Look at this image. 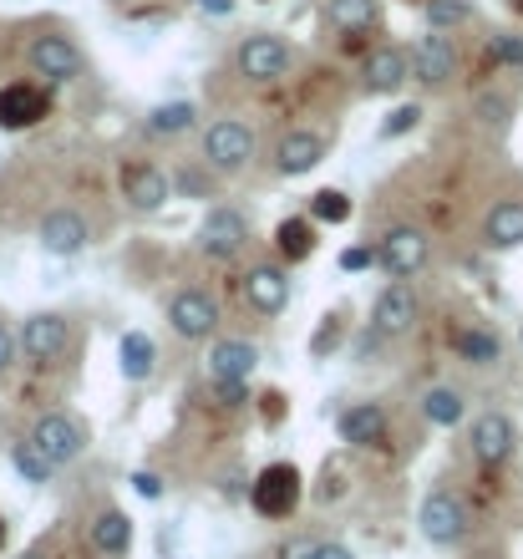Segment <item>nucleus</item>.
Wrapping results in <instances>:
<instances>
[{
  "instance_id": "nucleus-27",
  "label": "nucleus",
  "mask_w": 523,
  "mask_h": 559,
  "mask_svg": "<svg viewBox=\"0 0 523 559\" xmlns=\"http://www.w3.org/2000/svg\"><path fill=\"white\" fill-rule=\"evenodd\" d=\"M421 417L432 427H457L467 417L463 392H457V386H427V392H421Z\"/></svg>"
},
{
  "instance_id": "nucleus-5",
  "label": "nucleus",
  "mask_w": 523,
  "mask_h": 559,
  "mask_svg": "<svg viewBox=\"0 0 523 559\" xmlns=\"http://www.w3.org/2000/svg\"><path fill=\"white\" fill-rule=\"evenodd\" d=\"M31 442H36L57 468H67V463H76V457L87 453L92 432H87V423L72 413H46V417H36V427H31Z\"/></svg>"
},
{
  "instance_id": "nucleus-11",
  "label": "nucleus",
  "mask_w": 523,
  "mask_h": 559,
  "mask_svg": "<svg viewBox=\"0 0 523 559\" xmlns=\"http://www.w3.org/2000/svg\"><path fill=\"white\" fill-rule=\"evenodd\" d=\"M467 442H473V457H478L483 468H503L513 457V448H519V427H513L509 413H478Z\"/></svg>"
},
{
  "instance_id": "nucleus-7",
  "label": "nucleus",
  "mask_w": 523,
  "mask_h": 559,
  "mask_svg": "<svg viewBox=\"0 0 523 559\" xmlns=\"http://www.w3.org/2000/svg\"><path fill=\"white\" fill-rule=\"evenodd\" d=\"M168 325H174L178 341H209L218 331V300L199 285H183L168 300Z\"/></svg>"
},
{
  "instance_id": "nucleus-30",
  "label": "nucleus",
  "mask_w": 523,
  "mask_h": 559,
  "mask_svg": "<svg viewBox=\"0 0 523 559\" xmlns=\"http://www.w3.org/2000/svg\"><path fill=\"white\" fill-rule=\"evenodd\" d=\"M11 463H15V473H21L26 484H46V478L57 473V463H51V457H46L31 438H26V442H15V448H11Z\"/></svg>"
},
{
  "instance_id": "nucleus-3",
  "label": "nucleus",
  "mask_w": 523,
  "mask_h": 559,
  "mask_svg": "<svg viewBox=\"0 0 523 559\" xmlns=\"http://www.w3.org/2000/svg\"><path fill=\"white\" fill-rule=\"evenodd\" d=\"M254 147H260V138H254L249 122L218 118L204 128V168H214V174H245L249 163H254Z\"/></svg>"
},
{
  "instance_id": "nucleus-19",
  "label": "nucleus",
  "mask_w": 523,
  "mask_h": 559,
  "mask_svg": "<svg viewBox=\"0 0 523 559\" xmlns=\"http://www.w3.org/2000/svg\"><path fill=\"white\" fill-rule=\"evenodd\" d=\"M245 300L260 310V316H280V310L290 306V270L280 265V260H260V265H249Z\"/></svg>"
},
{
  "instance_id": "nucleus-34",
  "label": "nucleus",
  "mask_w": 523,
  "mask_h": 559,
  "mask_svg": "<svg viewBox=\"0 0 523 559\" xmlns=\"http://www.w3.org/2000/svg\"><path fill=\"white\" fill-rule=\"evenodd\" d=\"M513 118V103L503 97V92H483L478 97V122H488V128H509Z\"/></svg>"
},
{
  "instance_id": "nucleus-24",
  "label": "nucleus",
  "mask_w": 523,
  "mask_h": 559,
  "mask_svg": "<svg viewBox=\"0 0 523 559\" xmlns=\"http://www.w3.org/2000/svg\"><path fill=\"white\" fill-rule=\"evenodd\" d=\"M117 367H122V377H128V382H147V377L158 371V346H153V336L128 331V336L117 341Z\"/></svg>"
},
{
  "instance_id": "nucleus-45",
  "label": "nucleus",
  "mask_w": 523,
  "mask_h": 559,
  "mask_svg": "<svg viewBox=\"0 0 523 559\" xmlns=\"http://www.w3.org/2000/svg\"><path fill=\"white\" fill-rule=\"evenodd\" d=\"M519 346H523V336H519Z\"/></svg>"
},
{
  "instance_id": "nucleus-44",
  "label": "nucleus",
  "mask_w": 523,
  "mask_h": 559,
  "mask_svg": "<svg viewBox=\"0 0 523 559\" xmlns=\"http://www.w3.org/2000/svg\"><path fill=\"white\" fill-rule=\"evenodd\" d=\"M407 5H427V0H407Z\"/></svg>"
},
{
  "instance_id": "nucleus-26",
  "label": "nucleus",
  "mask_w": 523,
  "mask_h": 559,
  "mask_svg": "<svg viewBox=\"0 0 523 559\" xmlns=\"http://www.w3.org/2000/svg\"><path fill=\"white\" fill-rule=\"evenodd\" d=\"M452 346H457V356H463L467 367H494L498 356H503V341H498L488 325H463V331L452 336Z\"/></svg>"
},
{
  "instance_id": "nucleus-17",
  "label": "nucleus",
  "mask_w": 523,
  "mask_h": 559,
  "mask_svg": "<svg viewBox=\"0 0 523 559\" xmlns=\"http://www.w3.org/2000/svg\"><path fill=\"white\" fill-rule=\"evenodd\" d=\"M122 199L132 214H158L174 199V178L163 174L158 163H128L122 168Z\"/></svg>"
},
{
  "instance_id": "nucleus-33",
  "label": "nucleus",
  "mask_w": 523,
  "mask_h": 559,
  "mask_svg": "<svg viewBox=\"0 0 523 559\" xmlns=\"http://www.w3.org/2000/svg\"><path fill=\"white\" fill-rule=\"evenodd\" d=\"M488 61H494V67H523V36L519 31H498L494 41H488Z\"/></svg>"
},
{
  "instance_id": "nucleus-39",
  "label": "nucleus",
  "mask_w": 523,
  "mask_h": 559,
  "mask_svg": "<svg viewBox=\"0 0 523 559\" xmlns=\"http://www.w3.org/2000/svg\"><path fill=\"white\" fill-rule=\"evenodd\" d=\"M193 5H199V11H204V15H214V21H229V15H234V5H239V0H193Z\"/></svg>"
},
{
  "instance_id": "nucleus-4",
  "label": "nucleus",
  "mask_w": 523,
  "mask_h": 559,
  "mask_svg": "<svg viewBox=\"0 0 523 559\" xmlns=\"http://www.w3.org/2000/svg\"><path fill=\"white\" fill-rule=\"evenodd\" d=\"M417 524H421V539L437 549H452L467 539V503L452 493V488H432L417 509Z\"/></svg>"
},
{
  "instance_id": "nucleus-2",
  "label": "nucleus",
  "mask_w": 523,
  "mask_h": 559,
  "mask_svg": "<svg viewBox=\"0 0 523 559\" xmlns=\"http://www.w3.org/2000/svg\"><path fill=\"white\" fill-rule=\"evenodd\" d=\"M26 67L31 76H41L46 87H67L76 76L87 72V57H82V46L72 36H61V31H41V36H31L26 46Z\"/></svg>"
},
{
  "instance_id": "nucleus-41",
  "label": "nucleus",
  "mask_w": 523,
  "mask_h": 559,
  "mask_svg": "<svg viewBox=\"0 0 523 559\" xmlns=\"http://www.w3.org/2000/svg\"><path fill=\"white\" fill-rule=\"evenodd\" d=\"M316 559H356V555H350L346 545H320V549H316Z\"/></svg>"
},
{
  "instance_id": "nucleus-40",
  "label": "nucleus",
  "mask_w": 523,
  "mask_h": 559,
  "mask_svg": "<svg viewBox=\"0 0 523 559\" xmlns=\"http://www.w3.org/2000/svg\"><path fill=\"white\" fill-rule=\"evenodd\" d=\"M15 352H21V341H15L11 331L0 325V367H11V361H15Z\"/></svg>"
},
{
  "instance_id": "nucleus-22",
  "label": "nucleus",
  "mask_w": 523,
  "mask_h": 559,
  "mask_svg": "<svg viewBox=\"0 0 523 559\" xmlns=\"http://www.w3.org/2000/svg\"><path fill=\"white\" fill-rule=\"evenodd\" d=\"M335 432H341V442H350V448H371V442H381V432H387L381 402H356V407H346V413L335 417Z\"/></svg>"
},
{
  "instance_id": "nucleus-12",
  "label": "nucleus",
  "mask_w": 523,
  "mask_h": 559,
  "mask_svg": "<svg viewBox=\"0 0 523 559\" xmlns=\"http://www.w3.org/2000/svg\"><path fill=\"white\" fill-rule=\"evenodd\" d=\"M412 61V76H417L421 87H448L452 76H457V46L442 36V31H427V36H417L407 51Z\"/></svg>"
},
{
  "instance_id": "nucleus-31",
  "label": "nucleus",
  "mask_w": 523,
  "mask_h": 559,
  "mask_svg": "<svg viewBox=\"0 0 523 559\" xmlns=\"http://www.w3.org/2000/svg\"><path fill=\"white\" fill-rule=\"evenodd\" d=\"M421 15H427V31H442V36H448V31H457L463 21H473V5H467V0H427Z\"/></svg>"
},
{
  "instance_id": "nucleus-43",
  "label": "nucleus",
  "mask_w": 523,
  "mask_h": 559,
  "mask_svg": "<svg viewBox=\"0 0 523 559\" xmlns=\"http://www.w3.org/2000/svg\"><path fill=\"white\" fill-rule=\"evenodd\" d=\"M509 5H513V11H519V15H523V0H509Z\"/></svg>"
},
{
  "instance_id": "nucleus-8",
  "label": "nucleus",
  "mask_w": 523,
  "mask_h": 559,
  "mask_svg": "<svg viewBox=\"0 0 523 559\" xmlns=\"http://www.w3.org/2000/svg\"><path fill=\"white\" fill-rule=\"evenodd\" d=\"M15 341H21V356H26V361H41L46 367V361L67 356V346H72V325H67V316H57V310H36V316L21 321Z\"/></svg>"
},
{
  "instance_id": "nucleus-29",
  "label": "nucleus",
  "mask_w": 523,
  "mask_h": 559,
  "mask_svg": "<svg viewBox=\"0 0 523 559\" xmlns=\"http://www.w3.org/2000/svg\"><path fill=\"white\" fill-rule=\"evenodd\" d=\"M325 15H331L335 31H371L381 21V5L377 0H331Z\"/></svg>"
},
{
  "instance_id": "nucleus-23",
  "label": "nucleus",
  "mask_w": 523,
  "mask_h": 559,
  "mask_svg": "<svg viewBox=\"0 0 523 559\" xmlns=\"http://www.w3.org/2000/svg\"><path fill=\"white\" fill-rule=\"evenodd\" d=\"M87 539L103 559H122L132 549V519L117 514V509H103V514L87 524Z\"/></svg>"
},
{
  "instance_id": "nucleus-6",
  "label": "nucleus",
  "mask_w": 523,
  "mask_h": 559,
  "mask_svg": "<svg viewBox=\"0 0 523 559\" xmlns=\"http://www.w3.org/2000/svg\"><path fill=\"white\" fill-rule=\"evenodd\" d=\"M377 254H381V270L392 280H412L427 270V260H432V239L421 235L417 224H392V229L381 235Z\"/></svg>"
},
{
  "instance_id": "nucleus-38",
  "label": "nucleus",
  "mask_w": 523,
  "mask_h": 559,
  "mask_svg": "<svg viewBox=\"0 0 523 559\" xmlns=\"http://www.w3.org/2000/svg\"><path fill=\"white\" fill-rule=\"evenodd\" d=\"M132 488H138L143 499H163V478H158V473H132Z\"/></svg>"
},
{
  "instance_id": "nucleus-28",
  "label": "nucleus",
  "mask_w": 523,
  "mask_h": 559,
  "mask_svg": "<svg viewBox=\"0 0 523 559\" xmlns=\"http://www.w3.org/2000/svg\"><path fill=\"white\" fill-rule=\"evenodd\" d=\"M193 122H199V107L193 103H158L153 112H147V133L153 138H178V133H189Z\"/></svg>"
},
{
  "instance_id": "nucleus-37",
  "label": "nucleus",
  "mask_w": 523,
  "mask_h": 559,
  "mask_svg": "<svg viewBox=\"0 0 523 559\" xmlns=\"http://www.w3.org/2000/svg\"><path fill=\"white\" fill-rule=\"evenodd\" d=\"M320 539H290V545H280V559H316Z\"/></svg>"
},
{
  "instance_id": "nucleus-1",
  "label": "nucleus",
  "mask_w": 523,
  "mask_h": 559,
  "mask_svg": "<svg viewBox=\"0 0 523 559\" xmlns=\"http://www.w3.org/2000/svg\"><path fill=\"white\" fill-rule=\"evenodd\" d=\"M290 67H295V51L285 36H275V31H249L245 41L234 46V72L245 76V82L270 87V82H280Z\"/></svg>"
},
{
  "instance_id": "nucleus-9",
  "label": "nucleus",
  "mask_w": 523,
  "mask_h": 559,
  "mask_svg": "<svg viewBox=\"0 0 523 559\" xmlns=\"http://www.w3.org/2000/svg\"><path fill=\"white\" fill-rule=\"evenodd\" d=\"M249 245V219L239 214V209L229 204H214L204 214V224H199V250L209 254V260H234V254H245Z\"/></svg>"
},
{
  "instance_id": "nucleus-36",
  "label": "nucleus",
  "mask_w": 523,
  "mask_h": 559,
  "mask_svg": "<svg viewBox=\"0 0 523 559\" xmlns=\"http://www.w3.org/2000/svg\"><path fill=\"white\" fill-rule=\"evenodd\" d=\"M371 265H381V254L371 250V245H356V250L341 254V270H346V275H356V270H371Z\"/></svg>"
},
{
  "instance_id": "nucleus-18",
  "label": "nucleus",
  "mask_w": 523,
  "mask_h": 559,
  "mask_svg": "<svg viewBox=\"0 0 523 559\" xmlns=\"http://www.w3.org/2000/svg\"><path fill=\"white\" fill-rule=\"evenodd\" d=\"M412 82V61H407V46H377V51H366L361 61V87L371 97H392Z\"/></svg>"
},
{
  "instance_id": "nucleus-10",
  "label": "nucleus",
  "mask_w": 523,
  "mask_h": 559,
  "mask_svg": "<svg viewBox=\"0 0 523 559\" xmlns=\"http://www.w3.org/2000/svg\"><path fill=\"white\" fill-rule=\"evenodd\" d=\"M249 499L260 509L264 519H290L295 503H300V468L295 463H270V468L254 478Z\"/></svg>"
},
{
  "instance_id": "nucleus-21",
  "label": "nucleus",
  "mask_w": 523,
  "mask_h": 559,
  "mask_svg": "<svg viewBox=\"0 0 523 559\" xmlns=\"http://www.w3.org/2000/svg\"><path fill=\"white\" fill-rule=\"evenodd\" d=\"M523 245V199H498L488 214H483V250L509 254Z\"/></svg>"
},
{
  "instance_id": "nucleus-32",
  "label": "nucleus",
  "mask_w": 523,
  "mask_h": 559,
  "mask_svg": "<svg viewBox=\"0 0 523 559\" xmlns=\"http://www.w3.org/2000/svg\"><path fill=\"white\" fill-rule=\"evenodd\" d=\"M310 219H316V224H346L350 219V199L341 189L310 193Z\"/></svg>"
},
{
  "instance_id": "nucleus-20",
  "label": "nucleus",
  "mask_w": 523,
  "mask_h": 559,
  "mask_svg": "<svg viewBox=\"0 0 523 559\" xmlns=\"http://www.w3.org/2000/svg\"><path fill=\"white\" fill-rule=\"evenodd\" d=\"M254 367H260V346H254V341L224 336L209 346V382H245L249 386Z\"/></svg>"
},
{
  "instance_id": "nucleus-15",
  "label": "nucleus",
  "mask_w": 523,
  "mask_h": 559,
  "mask_svg": "<svg viewBox=\"0 0 523 559\" xmlns=\"http://www.w3.org/2000/svg\"><path fill=\"white\" fill-rule=\"evenodd\" d=\"M36 245H41L51 260H72L92 245V229L76 209H51L41 224H36Z\"/></svg>"
},
{
  "instance_id": "nucleus-14",
  "label": "nucleus",
  "mask_w": 523,
  "mask_h": 559,
  "mask_svg": "<svg viewBox=\"0 0 523 559\" xmlns=\"http://www.w3.org/2000/svg\"><path fill=\"white\" fill-rule=\"evenodd\" d=\"M417 316H421V300H417V290H412L407 280H392L387 290L377 295V306H371V331L377 336H407L412 325H417Z\"/></svg>"
},
{
  "instance_id": "nucleus-42",
  "label": "nucleus",
  "mask_w": 523,
  "mask_h": 559,
  "mask_svg": "<svg viewBox=\"0 0 523 559\" xmlns=\"http://www.w3.org/2000/svg\"><path fill=\"white\" fill-rule=\"evenodd\" d=\"M15 559H46V555H41V549H26V555H15Z\"/></svg>"
},
{
  "instance_id": "nucleus-13",
  "label": "nucleus",
  "mask_w": 523,
  "mask_h": 559,
  "mask_svg": "<svg viewBox=\"0 0 523 559\" xmlns=\"http://www.w3.org/2000/svg\"><path fill=\"white\" fill-rule=\"evenodd\" d=\"M51 112V92L41 82H5L0 87V128L5 133H26Z\"/></svg>"
},
{
  "instance_id": "nucleus-16",
  "label": "nucleus",
  "mask_w": 523,
  "mask_h": 559,
  "mask_svg": "<svg viewBox=\"0 0 523 559\" xmlns=\"http://www.w3.org/2000/svg\"><path fill=\"white\" fill-rule=\"evenodd\" d=\"M325 153H331L325 133H316V128H290V133L275 143V174L280 178H306L325 163Z\"/></svg>"
},
{
  "instance_id": "nucleus-25",
  "label": "nucleus",
  "mask_w": 523,
  "mask_h": 559,
  "mask_svg": "<svg viewBox=\"0 0 523 559\" xmlns=\"http://www.w3.org/2000/svg\"><path fill=\"white\" fill-rule=\"evenodd\" d=\"M275 250L285 265H300L316 254V224L310 219H280L275 224Z\"/></svg>"
},
{
  "instance_id": "nucleus-35",
  "label": "nucleus",
  "mask_w": 523,
  "mask_h": 559,
  "mask_svg": "<svg viewBox=\"0 0 523 559\" xmlns=\"http://www.w3.org/2000/svg\"><path fill=\"white\" fill-rule=\"evenodd\" d=\"M421 122V107L417 103H402V107H392L387 112V122H381V138H402V133H412Z\"/></svg>"
}]
</instances>
